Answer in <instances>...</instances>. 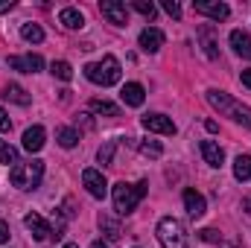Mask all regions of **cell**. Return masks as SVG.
Here are the masks:
<instances>
[{
  "label": "cell",
  "mask_w": 251,
  "mask_h": 248,
  "mask_svg": "<svg viewBox=\"0 0 251 248\" xmlns=\"http://www.w3.org/2000/svg\"><path fill=\"white\" fill-rule=\"evenodd\" d=\"M207 102H210L216 111L228 114L234 123H240V125H246V128H251V108H249V105H243V102H237L234 97H228L225 91H216V88H210V91H207Z\"/></svg>",
  "instance_id": "6da1fadb"
},
{
  "label": "cell",
  "mask_w": 251,
  "mask_h": 248,
  "mask_svg": "<svg viewBox=\"0 0 251 248\" xmlns=\"http://www.w3.org/2000/svg\"><path fill=\"white\" fill-rule=\"evenodd\" d=\"M44 178V164L41 161H18L12 170H9V181L18 187V190H35Z\"/></svg>",
  "instance_id": "7a4b0ae2"
},
{
  "label": "cell",
  "mask_w": 251,
  "mask_h": 248,
  "mask_svg": "<svg viewBox=\"0 0 251 248\" xmlns=\"http://www.w3.org/2000/svg\"><path fill=\"white\" fill-rule=\"evenodd\" d=\"M143 196H146V181H140V184H126V181L114 184V190H111L114 210H117L120 216L131 213V210L140 204V198H143Z\"/></svg>",
  "instance_id": "3957f363"
},
{
  "label": "cell",
  "mask_w": 251,
  "mask_h": 248,
  "mask_svg": "<svg viewBox=\"0 0 251 248\" xmlns=\"http://www.w3.org/2000/svg\"><path fill=\"white\" fill-rule=\"evenodd\" d=\"M158 243L164 248H193L190 243V234L184 231V225L173 216H164L158 222Z\"/></svg>",
  "instance_id": "277c9868"
},
{
  "label": "cell",
  "mask_w": 251,
  "mask_h": 248,
  "mask_svg": "<svg viewBox=\"0 0 251 248\" xmlns=\"http://www.w3.org/2000/svg\"><path fill=\"white\" fill-rule=\"evenodd\" d=\"M85 76L94 82V85H102V88H111L120 82V62L114 56H105L102 62H94L85 67Z\"/></svg>",
  "instance_id": "5b68a950"
},
{
  "label": "cell",
  "mask_w": 251,
  "mask_h": 248,
  "mask_svg": "<svg viewBox=\"0 0 251 248\" xmlns=\"http://www.w3.org/2000/svg\"><path fill=\"white\" fill-rule=\"evenodd\" d=\"M82 184L88 187V193L94 198H105L108 196V181H105V175L100 170H85L82 173Z\"/></svg>",
  "instance_id": "8992f818"
},
{
  "label": "cell",
  "mask_w": 251,
  "mask_h": 248,
  "mask_svg": "<svg viewBox=\"0 0 251 248\" xmlns=\"http://www.w3.org/2000/svg\"><path fill=\"white\" fill-rule=\"evenodd\" d=\"M100 12H102V18H108L117 26H126L128 24V9H126V3H120V0H102L100 3Z\"/></svg>",
  "instance_id": "52a82bcc"
},
{
  "label": "cell",
  "mask_w": 251,
  "mask_h": 248,
  "mask_svg": "<svg viewBox=\"0 0 251 248\" xmlns=\"http://www.w3.org/2000/svg\"><path fill=\"white\" fill-rule=\"evenodd\" d=\"M193 9H196L199 15L213 18V21H225V18L231 15L228 3H219V0H196V3H193Z\"/></svg>",
  "instance_id": "ba28073f"
},
{
  "label": "cell",
  "mask_w": 251,
  "mask_h": 248,
  "mask_svg": "<svg viewBox=\"0 0 251 248\" xmlns=\"http://www.w3.org/2000/svg\"><path fill=\"white\" fill-rule=\"evenodd\" d=\"M140 123L146 131H155V134H176V123L167 114H146Z\"/></svg>",
  "instance_id": "9c48e42d"
},
{
  "label": "cell",
  "mask_w": 251,
  "mask_h": 248,
  "mask_svg": "<svg viewBox=\"0 0 251 248\" xmlns=\"http://www.w3.org/2000/svg\"><path fill=\"white\" fill-rule=\"evenodd\" d=\"M24 225H26V231L32 234V240H47V237H53V225H47L44 216H38V213H26V216H24Z\"/></svg>",
  "instance_id": "30bf717a"
},
{
  "label": "cell",
  "mask_w": 251,
  "mask_h": 248,
  "mask_svg": "<svg viewBox=\"0 0 251 248\" xmlns=\"http://www.w3.org/2000/svg\"><path fill=\"white\" fill-rule=\"evenodd\" d=\"M9 67L12 70H21V73H38L44 67V59L35 56V53H26V56H9Z\"/></svg>",
  "instance_id": "8fae6325"
},
{
  "label": "cell",
  "mask_w": 251,
  "mask_h": 248,
  "mask_svg": "<svg viewBox=\"0 0 251 248\" xmlns=\"http://www.w3.org/2000/svg\"><path fill=\"white\" fill-rule=\"evenodd\" d=\"M184 207H187V216H190V219H201V216H204V210H207L204 196H201L199 190L187 187V190H184Z\"/></svg>",
  "instance_id": "7c38bea8"
},
{
  "label": "cell",
  "mask_w": 251,
  "mask_h": 248,
  "mask_svg": "<svg viewBox=\"0 0 251 248\" xmlns=\"http://www.w3.org/2000/svg\"><path fill=\"white\" fill-rule=\"evenodd\" d=\"M140 47L146 50V53H158L161 47H164V32L161 29H155V26H146L143 32H140Z\"/></svg>",
  "instance_id": "4fadbf2b"
},
{
  "label": "cell",
  "mask_w": 251,
  "mask_h": 248,
  "mask_svg": "<svg viewBox=\"0 0 251 248\" xmlns=\"http://www.w3.org/2000/svg\"><path fill=\"white\" fill-rule=\"evenodd\" d=\"M120 99H123L126 105H131V108H140L143 99H146V91H143V85H137V82H126L123 91H120Z\"/></svg>",
  "instance_id": "5bb4252c"
},
{
  "label": "cell",
  "mask_w": 251,
  "mask_h": 248,
  "mask_svg": "<svg viewBox=\"0 0 251 248\" xmlns=\"http://www.w3.org/2000/svg\"><path fill=\"white\" fill-rule=\"evenodd\" d=\"M44 137H47V131H44L41 125L26 128V131H24V149H26V152H41V149H44Z\"/></svg>",
  "instance_id": "9a60e30c"
},
{
  "label": "cell",
  "mask_w": 251,
  "mask_h": 248,
  "mask_svg": "<svg viewBox=\"0 0 251 248\" xmlns=\"http://www.w3.org/2000/svg\"><path fill=\"white\" fill-rule=\"evenodd\" d=\"M201 158H204V164H210V167H222V164H225V152H222V146L213 143V140H201Z\"/></svg>",
  "instance_id": "2e32d148"
},
{
  "label": "cell",
  "mask_w": 251,
  "mask_h": 248,
  "mask_svg": "<svg viewBox=\"0 0 251 248\" xmlns=\"http://www.w3.org/2000/svg\"><path fill=\"white\" fill-rule=\"evenodd\" d=\"M59 24H62L64 29H82V26H85V15H82L79 9L67 6V9L59 12Z\"/></svg>",
  "instance_id": "e0dca14e"
},
{
  "label": "cell",
  "mask_w": 251,
  "mask_h": 248,
  "mask_svg": "<svg viewBox=\"0 0 251 248\" xmlns=\"http://www.w3.org/2000/svg\"><path fill=\"white\" fill-rule=\"evenodd\" d=\"M231 47H234V53H237V56L251 59V35H249V32L234 29V32H231Z\"/></svg>",
  "instance_id": "ac0fdd59"
},
{
  "label": "cell",
  "mask_w": 251,
  "mask_h": 248,
  "mask_svg": "<svg viewBox=\"0 0 251 248\" xmlns=\"http://www.w3.org/2000/svg\"><path fill=\"white\" fill-rule=\"evenodd\" d=\"M91 111L100 117H120V108L108 99H91Z\"/></svg>",
  "instance_id": "d6986e66"
},
{
  "label": "cell",
  "mask_w": 251,
  "mask_h": 248,
  "mask_svg": "<svg viewBox=\"0 0 251 248\" xmlns=\"http://www.w3.org/2000/svg\"><path fill=\"white\" fill-rule=\"evenodd\" d=\"M100 228L105 231L108 243H117V240H120V234H123V231H120V225H117V222H114L108 213H100Z\"/></svg>",
  "instance_id": "ffe728a7"
},
{
  "label": "cell",
  "mask_w": 251,
  "mask_h": 248,
  "mask_svg": "<svg viewBox=\"0 0 251 248\" xmlns=\"http://www.w3.org/2000/svg\"><path fill=\"white\" fill-rule=\"evenodd\" d=\"M56 140H59V146H64V149H73L79 143V131L70 128V125H62V128H56Z\"/></svg>",
  "instance_id": "44dd1931"
},
{
  "label": "cell",
  "mask_w": 251,
  "mask_h": 248,
  "mask_svg": "<svg viewBox=\"0 0 251 248\" xmlns=\"http://www.w3.org/2000/svg\"><path fill=\"white\" fill-rule=\"evenodd\" d=\"M234 178L237 181H251V155H240L234 161Z\"/></svg>",
  "instance_id": "7402d4cb"
},
{
  "label": "cell",
  "mask_w": 251,
  "mask_h": 248,
  "mask_svg": "<svg viewBox=\"0 0 251 248\" xmlns=\"http://www.w3.org/2000/svg\"><path fill=\"white\" fill-rule=\"evenodd\" d=\"M21 38L29 41V44H38V41H44V29L38 24H24L21 26Z\"/></svg>",
  "instance_id": "603a6c76"
},
{
  "label": "cell",
  "mask_w": 251,
  "mask_h": 248,
  "mask_svg": "<svg viewBox=\"0 0 251 248\" xmlns=\"http://www.w3.org/2000/svg\"><path fill=\"white\" fill-rule=\"evenodd\" d=\"M3 97H6V99H12V102H18V105H29V94H26L21 85H6Z\"/></svg>",
  "instance_id": "cb8c5ba5"
},
{
  "label": "cell",
  "mask_w": 251,
  "mask_h": 248,
  "mask_svg": "<svg viewBox=\"0 0 251 248\" xmlns=\"http://www.w3.org/2000/svg\"><path fill=\"white\" fill-rule=\"evenodd\" d=\"M199 38L204 41V53H207L210 59H216L219 50H216V41H213V29H210V26H201V29H199Z\"/></svg>",
  "instance_id": "d4e9b609"
},
{
  "label": "cell",
  "mask_w": 251,
  "mask_h": 248,
  "mask_svg": "<svg viewBox=\"0 0 251 248\" xmlns=\"http://www.w3.org/2000/svg\"><path fill=\"white\" fill-rule=\"evenodd\" d=\"M0 164H6V167H9V164H12V167L18 164V149H15L12 143H6V140H0Z\"/></svg>",
  "instance_id": "484cf974"
},
{
  "label": "cell",
  "mask_w": 251,
  "mask_h": 248,
  "mask_svg": "<svg viewBox=\"0 0 251 248\" xmlns=\"http://www.w3.org/2000/svg\"><path fill=\"white\" fill-rule=\"evenodd\" d=\"M50 73H53L56 79H62V82H70V79H73V67L67 62H53L50 64Z\"/></svg>",
  "instance_id": "4316f807"
},
{
  "label": "cell",
  "mask_w": 251,
  "mask_h": 248,
  "mask_svg": "<svg viewBox=\"0 0 251 248\" xmlns=\"http://www.w3.org/2000/svg\"><path fill=\"white\" fill-rule=\"evenodd\" d=\"M140 152L149 155V158H161V155H164V146L155 143V140H140Z\"/></svg>",
  "instance_id": "83f0119b"
},
{
  "label": "cell",
  "mask_w": 251,
  "mask_h": 248,
  "mask_svg": "<svg viewBox=\"0 0 251 248\" xmlns=\"http://www.w3.org/2000/svg\"><path fill=\"white\" fill-rule=\"evenodd\" d=\"M131 6H134L143 18H149V21H152V18H155V12H158V9H155V3H146V0H134Z\"/></svg>",
  "instance_id": "f1b7e54d"
},
{
  "label": "cell",
  "mask_w": 251,
  "mask_h": 248,
  "mask_svg": "<svg viewBox=\"0 0 251 248\" xmlns=\"http://www.w3.org/2000/svg\"><path fill=\"white\" fill-rule=\"evenodd\" d=\"M114 146H117V143L111 140V143H105V146L100 149V164H111V155H114Z\"/></svg>",
  "instance_id": "f546056e"
},
{
  "label": "cell",
  "mask_w": 251,
  "mask_h": 248,
  "mask_svg": "<svg viewBox=\"0 0 251 248\" xmlns=\"http://www.w3.org/2000/svg\"><path fill=\"white\" fill-rule=\"evenodd\" d=\"M164 9H167L173 18H181V6H178L176 0H167V3H164Z\"/></svg>",
  "instance_id": "4dcf8cb0"
},
{
  "label": "cell",
  "mask_w": 251,
  "mask_h": 248,
  "mask_svg": "<svg viewBox=\"0 0 251 248\" xmlns=\"http://www.w3.org/2000/svg\"><path fill=\"white\" fill-rule=\"evenodd\" d=\"M201 240H204V243H222V237H219L216 231H210V228H207V231H201Z\"/></svg>",
  "instance_id": "1f68e13d"
},
{
  "label": "cell",
  "mask_w": 251,
  "mask_h": 248,
  "mask_svg": "<svg viewBox=\"0 0 251 248\" xmlns=\"http://www.w3.org/2000/svg\"><path fill=\"white\" fill-rule=\"evenodd\" d=\"M9 128H12V120H9V114L0 108V131H9Z\"/></svg>",
  "instance_id": "d6a6232c"
},
{
  "label": "cell",
  "mask_w": 251,
  "mask_h": 248,
  "mask_svg": "<svg viewBox=\"0 0 251 248\" xmlns=\"http://www.w3.org/2000/svg\"><path fill=\"white\" fill-rule=\"evenodd\" d=\"M6 240H9V225H6V222L0 219V246H3Z\"/></svg>",
  "instance_id": "836d02e7"
},
{
  "label": "cell",
  "mask_w": 251,
  "mask_h": 248,
  "mask_svg": "<svg viewBox=\"0 0 251 248\" xmlns=\"http://www.w3.org/2000/svg\"><path fill=\"white\" fill-rule=\"evenodd\" d=\"M240 79H243V85H246V88H251V70H243V73H240Z\"/></svg>",
  "instance_id": "e575fe53"
},
{
  "label": "cell",
  "mask_w": 251,
  "mask_h": 248,
  "mask_svg": "<svg viewBox=\"0 0 251 248\" xmlns=\"http://www.w3.org/2000/svg\"><path fill=\"white\" fill-rule=\"evenodd\" d=\"M12 6H15V3H12V0H0V12H9V9H12Z\"/></svg>",
  "instance_id": "d590c367"
},
{
  "label": "cell",
  "mask_w": 251,
  "mask_h": 248,
  "mask_svg": "<svg viewBox=\"0 0 251 248\" xmlns=\"http://www.w3.org/2000/svg\"><path fill=\"white\" fill-rule=\"evenodd\" d=\"M94 248H108V243H102V240H97V243H94Z\"/></svg>",
  "instance_id": "8d00e7d4"
},
{
  "label": "cell",
  "mask_w": 251,
  "mask_h": 248,
  "mask_svg": "<svg viewBox=\"0 0 251 248\" xmlns=\"http://www.w3.org/2000/svg\"><path fill=\"white\" fill-rule=\"evenodd\" d=\"M64 248H79V246H73V243H67V246H64Z\"/></svg>",
  "instance_id": "74e56055"
}]
</instances>
